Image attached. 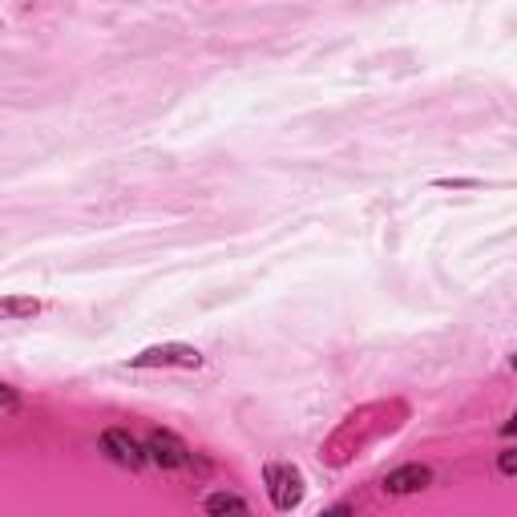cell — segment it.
I'll list each match as a JSON object with an SVG mask.
<instances>
[{
  "instance_id": "cell-1",
  "label": "cell",
  "mask_w": 517,
  "mask_h": 517,
  "mask_svg": "<svg viewBox=\"0 0 517 517\" xmlns=\"http://www.w3.org/2000/svg\"><path fill=\"white\" fill-rule=\"evenodd\" d=\"M267 485H271L275 509H283V513L291 505H299V497H303V477L291 465H267Z\"/></svg>"
},
{
  "instance_id": "cell-2",
  "label": "cell",
  "mask_w": 517,
  "mask_h": 517,
  "mask_svg": "<svg viewBox=\"0 0 517 517\" xmlns=\"http://www.w3.org/2000/svg\"><path fill=\"white\" fill-rule=\"evenodd\" d=\"M146 453H150V461L162 465V469H182V465H190V449H186L174 433H154V437L146 441Z\"/></svg>"
},
{
  "instance_id": "cell-3",
  "label": "cell",
  "mask_w": 517,
  "mask_h": 517,
  "mask_svg": "<svg viewBox=\"0 0 517 517\" xmlns=\"http://www.w3.org/2000/svg\"><path fill=\"white\" fill-rule=\"evenodd\" d=\"M101 449H106V453H110L118 465H126V469H142L146 457H150V453H146L130 433H122V429H110L106 437H101Z\"/></svg>"
},
{
  "instance_id": "cell-4",
  "label": "cell",
  "mask_w": 517,
  "mask_h": 517,
  "mask_svg": "<svg viewBox=\"0 0 517 517\" xmlns=\"http://www.w3.org/2000/svg\"><path fill=\"white\" fill-rule=\"evenodd\" d=\"M429 481H433V473H429L425 465H404V469H392V473L384 477V493L404 497V493H417V489H425Z\"/></svg>"
},
{
  "instance_id": "cell-5",
  "label": "cell",
  "mask_w": 517,
  "mask_h": 517,
  "mask_svg": "<svg viewBox=\"0 0 517 517\" xmlns=\"http://www.w3.org/2000/svg\"><path fill=\"white\" fill-rule=\"evenodd\" d=\"M154 364H182V368H198L202 356L194 348H150L142 356H134V368H154Z\"/></svg>"
},
{
  "instance_id": "cell-6",
  "label": "cell",
  "mask_w": 517,
  "mask_h": 517,
  "mask_svg": "<svg viewBox=\"0 0 517 517\" xmlns=\"http://www.w3.org/2000/svg\"><path fill=\"white\" fill-rule=\"evenodd\" d=\"M206 513H247V501L235 493H215L206 497Z\"/></svg>"
},
{
  "instance_id": "cell-7",
  "label": "cell",
  "mask_w": 517,
  "mask_h": 517,
  "mask_svg": "<svg viewBox=\"0 0 517 517\" xmlns=\"http://www.w3.org/2000/svg\"><path fill=\"white\" fill-rule=\"evenodd\" d=\"M37 303H25V299H5V316H33Z\"/></svg>"
},
{
  "instance_id": "cell-8",
  "label": "cell",
  "mask_w": 517,
  "mask_h": 517,
  "mask_svg": "<svg viewBox=\"0 0 517 517\" xmlns=\"http://www.w3.org/2000/svg\"><path fill=\"white\" fill-rule=\"evenodd\" d=\"M497 469H501L505 477H517V449H505V453L497 457Z\"/></svg>"
},
{
  "instance_id": "cell-9",
  "label": "cell",
  "mask_w": 517,
  "mask_h": 517,
  "mask_svg": "<svg viewBox=\"0 0 517 517\" xmlns=\"http://www.w3.org/2000/svg\"><path fill=\"white\" fill-rule=\"evenodd\" d=\"M5 408H9V412L17 408V396H13V388H9V384H5Z\"/></svg>"
},
{
  "instance_id": "cell-10",
  "label": "cell",
  "mask_w": 517,
  "mask_h": 517,
  "mask_svg": "<svg viewBox=\"0 0 517 517\" xmlns=\"http://www.w3.org/2000/svg\"><path fill=\"white\" fill-rule=\"evenodd\" d=\"M505 433H509V437H513V433H517V417H513V421H509V425H505Z\"/></svg>"
}]
</instances>
